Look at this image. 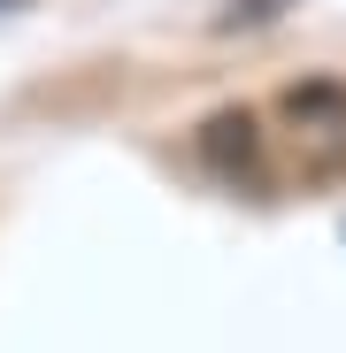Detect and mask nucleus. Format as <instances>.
Listing matches in <instances>:
<instances>
[{"label": "nucleus", "mask_w": 346, "mask_h": 353, "mask_svg": "<svg viewBox=\"0 0 346 353\" xmlns=\"http://www.w3.org/2000/svg\"><path fill=\"white\" fill-rule=\"evenodd\" d=\"M285 123H293L300 169L308 176H338L346 169V85L338 77H308L285 92Z\"/></svg>", "instance_id": "obj_1"}, {"label": "nucleus", "mask_w": 346, "mask_h": 353, "mask_svg": "<svg viewBox=\"0 0 346 353\" xmlns=\"http://www.w3.org/2000/svg\"><path fill=\"white\" fill-rule=\"evenodd\" d=\"M200 154L223 169V176H262V131H254V115H215Z\"/></svg>", "instance_id": "obj_2"}, {"label": "nucleus", "mask_w": 346, "mask_h": 353, "mask_svg": "<svg viewBox=\"0 0 346 353\" xmlns=\"http://www.w3.org/2000/svg\"><path fill=\"white\" fill-rule=\"evenodd\" d=\"M0 8H16V0H0Z\"/></svg>", "instance_id": "obj_3"}]
</instances>
